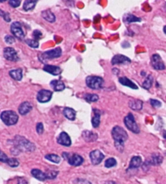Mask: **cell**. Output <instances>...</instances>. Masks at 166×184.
Returning <instances> with one entry per match:
<instances>
[{
    "mask_svg": "<svg viewBox=\"0 0 166 184\" xmlns=\"http://www.w3.org/2000/svg\"><path fill=\"white\" fill-rule=\"evenodd\" d=\"M112 136L114 140L115 147L120 151L122 152L124 149V143L128 138V135L126 131L119 126H115L112 129Z\"/></svg>",
    "mask_w": 166,
    "mask_h": 184,
    "instance_id": "6da1fadb",
    "label": "cell"
},
{
    "mask_svg": "<svg viewBox=\"0 0 166 184\" xmlns=\"http://www.w3.org/2000/svg\"><path fill=\"white\" fill-rule=\"evenodd\" d=\"M16 149L18 151H34V144L21 136L16 137Z\"/></svg>",
    "mask_w": 166,
    "mask_h": 184,
    "instance_id": "7a4b0ae2",
    "label": "cell"
},
{
    "mask_svg": "<svg viewBox=\"0 0 166 184\" xmlns=\"http://www.w3.org/2000/svg\"><path fill=\"white\" fill-rule=\"evenodd\" d=\"M1 119L7 126L15 125L18 122L19 116L15 111L12 110H5L1 114Z\"/></svg>",
    "mask_w": 166,
    "mask_h": 184,
    "instance_id": "3957f363",
    "label": "cell"
},
{
    "mask_svg": "<svg viewBox=\"0 0 166 184\" xmlns=\"http://www.w3.org/2000/svg\"><path fill=\"white\" fill-rule=\"evenodd\" d=\"M86 84L92 89H100L104 84V80L100 76L89 75L86 78Z\"/></svg>",
    "mask_w": 166,
    "mask_h": 184,
    "instance_id": "277c9868",
    "label": "cell"
},
{
    "mask_svg": "<svg viewBox=\"0 0 166 184\" xmlns=\"http://www.w3.org/2000/svg\"><path fill=\"white\" fill-rule=\"evenodd\" d=\"M124 123H125L126 127L128 128L129 130L132 132H134L135 134L139 133V127L138 124L135 122V119L134 115L131 113H129L126 116L124 119Z\"/></svg>",
    "mask_w": 166,
    "mask_h": 184,
    "instance_id": "5b68a950",
    "label": "cell"
},
{
    "mask_svg": "<svg viewBox=\"0 0 166 184\" xmlns=\"http://www.w3.org/2000/svg\"><path fill=\"white\" fill-rule=\"evenodd\" d=\"M62 55V50L61 48H56V49H53V50H50L45 51L44 53H42L40 55V59L44 62L46 60L53 59H57V58H59Z\"/></svg>",
    "mask_w": 166,
    "mask_h": 184,
    "instance_id": "8992f818",
    "label": "cell"
},
{
    "mask_svg": "<svg viewBox=\"0 0 166 184\" xmlns=\"http://www.w3.org/2000/svg\"><path fill=\"white\" fill-rule=\"evenodd\" d=\"M11 31L12 34L19 40H23L25 38V33L23 31L22 25L19 22H14L11 25Z\"/></svg>",
    "mask_w": 166,
    "mask_h": 184,
    "instance_id": "52a82bcc",
    "label": "cell"
},
{
    "mask_svg": "<svg viewBox=\"0 0 166 184\" xmlns=\"http://www.w3.org/2000/svg\"><path fill=\"white\" fill-rule=\"evenodd\" d=\"M151 64H152L154 69L158 70V71H161V70L165 69V66L163 60L161 59V58L158 54H154L152 56Z\"/></svg>",
    "mask_w": 166,
    "mask_h": 184,
    "instance_id": "ba28073f",
    "label": "cell"
},
{
    "mask_svg": "<svg viewBox=\"0 0 166 184\" xmlns=\"http://www.w3.org/2000/svg\"><path fill=\"white\" fill-rule=\"evenodd\" d=\"M3 55L6 59L9 60V61H13L16 62L19 60V57L17 55V53L12 47H6L4 50H3Z\"/></svg>",
    "mask_w": 166,
    "mask_h": 184,
    "instance_id": "9c48e42d",
    "label": "cell"
},
{
    "mask_svg": "<svg viewBox=\"0 0 166 184\" xmlns=\"http://www.w3.org/2000/svg\"><path fill=\"white\" fill-rule=\"evenodd\" d=\"M52 92L50 90H45V89H42V90L39 91L37 96V99L39 102L41 103H45L50 101L52 98Z\"/></svg>",
    "mask_w": 166,
    "mask_h": 184,
    "instance_id": "30bf717a",
    "label": "cell"
},
{
    "mask_svg": "<svg viewBox=\"0 0 166 184\" xmlns=\"http://www.w3.org/2000/svg\"><path fill=\"white\" fill-rule=\"evenodd\" d=\"M89 156H90L91 162L93 165H98L103 161L105 155L100 152V150H93L90 153Z\"/></svg>",
    "mask_w": 166,
    "mask_h": 184,
    "instance_id": "8fae6325",
    "label": "cell"
},
{
    "mask_svg": "<svg viewBox=\"0 0 166 184\" xmlns=\"http://www.w3.org/2000/svg\"><path fill=\"white\" fill-rule=\"evenodd\" d=\"M57 142L61 144V145H63V146L69 147L71 145V138L68 135V134L66 132H61L60 135H58V137L57 139Z\"/></svg>",
    "mask_w": 166,
    "mask_h": 184,
    "instance_id": "7c38bea8",
    "label": "cell"
},
{
    "mask_svg": "<svg viewBox=\"0 0 166 184\" xmlns=\"http://www.w3.org/2000/svg\"><path fill=\"white\" fill-rule=\"evenodd\" d=\"M131 60L129 59L128 57L122 55V54H117L111 60L112 65H116V64H128L131 63Z\"/></svg>",
    "mask_w": 166,
    "mask_h": 184,
    "instance_id": "4fadbf2b",
    "label": "cell"
},
{
    "mask_svg": "<svg viewBox=\"0 0 166 184\" xmlns=\"http://www.w3.org/2000/svg\"><path fill=\"white\" fill-rule=\"evenodd\" d=\"M68 163L71 165L73 166H79L82 163L84 162V158L81 156H79L76 153H74L72 155H70V157L68 158Z\"/></svg>",
    "mask_w": 166,
    "mask_h": 184,
    "instance_id": "5bb4252c",
    "label": "cell"
},
{
    "mask_svg": "<svg viewBox=\"0 0 166 184\" xmlns=\"http://www.w3.org/2000/svg\"><path fill=\"white\" fill-rule=\"evenodd\" d=\"M32 109V106L28 101H24L19 106V113L21 115H25Z\"/></svg>",
    "mask_w": 166,
    "mask_h": 184,
    "instance_id": "9a60e30c",
    "label": "cell"
},
{
    "mask_svg": "<svg viewBox=\"0 0 166 184\" xmlns=\"http://www.w3.org/2000/svg\"><path fill=\"white\" fill-rule=\"evenodd\" d=\"M82 135H83V138L84 139V141H87V142H94V141H97V138H98L97 133L90 131H83Z\"/></svg>",
    "mask_w": 166,
    "mask_h": 184,
    "instance_id": "2e32d148",
    "label": "cell"
},
{
    "mask_svg": "<svg viewBox=\"0 0 166 184\" xmlns=\"http://www.w3.org/2000/svg\"><path fill=\"white\" fill-rule=\"evenodd\" d=\"M43 70H44L45 72H48V73H50V74L53 75H58L62 72V70H61L60 67L52 65H45Z\"/></svg>",
    "mask_w": 166,
    "mask_h": 184,
    "instance_id": "e0dca14e",
    "label": "cell"
},
{
    "mask_svg": "<svg viewBox=\"0 0 166 184\" xmlns=\"http://www.w3.org/2000/svg\"><path fill=\"white\" fill-rule=\"evenodd\" d=\"M92 112H93V116L92 118V124L93 127L97 128L99 127L100 122V112L99 109H92Z\"/></svg>",
    "mask_w": 166,
    "mask_h": 184,
    "instance_id": "ac0fdd59",
    "label": "cell"
},
{
    "mask_svg": "<svg viewBox=\"0 0 166 184\" xmlns=\"http://www.w3.org/2000/svg\"><path fill=\"white\" fill-rule=\"evenodd\" d=\"M31 174L35 178H37V179L40 180V181H45V179H48L46 173H44V172H42L40 170H38V169L32 170Z\"/></svg>",
    "mask_w": 166,
    "mask_h": 184,
    "instance_id": "d6986e66",
    "label": "cell"
},
{
    "mask_svg": "<svg viewBox=\"0 0 166 184\" xmlns=\"http://www.w3.org/2000/svg\"><path fill=\"white\" fill-rule=\"evenodd\" d=\"M119 82H120V84H122V85L126 86V87H129L130 88H132V89H138L139 88L138 86H137L134 82H132L131 80H129L128 78H126L125 76L120 77V78H119Z\"/></svg>",
    "mask_w": 166,
    "mask_h": 184,
    "instance_id": "ffe728a7",
    "label": "cell"
},
{
    "mask_svg": "<svg viewBox=\"0 0 166 184\" xmlns=\"http://www.w3.org/2000/svg\"><path fill=\"white\" fill-rule=\"evenodd\" d=\"M63 115L66 117V119L74 121L76 117V112L75 109L69 108V107H66L63 109Z\"/></svg>",
    "mask_w": 166,
    "mask_h": 184,
    "instance_id": "44dd1931",
    "label": "cell"
},
{
    "mask_svg": "<svg viewBox=\"0 0 166 184\" xmlns=\"http://www.w3.org/2000/svg\"><path fill=\"white\" fill-rule=\"evenodd\" d=\"M50 86L53 88V90L56 92H60L63 91L65 88V84L63 81L58 80H54L50 82Z\"/></svg>",
    "mask_w": 166,
    "mask_h": 184,
    "instance_id": "7402d4cb",
    "label": "cell"
},
{
    "mask_svg": "<svg viewBox=\"0 0 166 184\" xmlns=\"http://www.w3.org/2000/svg\"><path fill=\"white\" fill-rule=\"evenodd\" d=\"M9 75L15 80H18V81L21 80L23 77L22 69L18 68L16 69V70H12L9 72Z\"/></svg>",
    "mask_w": 166,
    "mask_h": 184,
    "instance_id": "603a6c76",
    "label": "cell"
},
{
    "mask_svg": "<svg viewBox=\"0 0 166 184\" xmlns=\"http://www.w3.org/2000/svg\"><path fill=\"white\" fill-rule=\"evenodd\" d=\"M142 164V158L139 156H133L129 165V169L139 168Z\"/></svg>",
    "mask_w": 166,
    "mask_h": 184,
    "instance_id": "cb8c5ba5",
    "label": "cell"
},
{
    "mask_svg": "<svg viewBox=\"0 0 166 184\" xmlns=\"http://www.w3.org/2000/svg\"><path fill=\"white\" fill-rule=\"evenodd\" d=\"M41 16L44 18L45 20L50 22V23H53L55 21V16L53 15V13L50 11V10H45L41 12Z\"/></svg>",
    "mask_w": 166,
    "mask_h": 184,
    "instance_id": "d4e9b609",
    "label": "cell"
},
{
    "mask_svg": "<svg viewBox=\"0 0 166 184\" xmlns=\"http://www.w3.org/2000/svg\"><path fill=\"white\" fill-rule=\"evenodd\" d=\"M141 19L136 17L134 15H132L131 13H127L125 16H123V22H125L126 24H131L133 22H140Z\"/></svg>",
    "mask_w": 166,
    "mask_h": 184,
    "instance_id": "484cf974",
    "label": "cell"
},
{
    "mask_svg": "<svg viewBox=\"0 0 166 184\" xmlns=\"http://www.w3.org/2000/svg\"><path fill=\"white\" fill-rule=\"evenodd\" d=\"M129 106L134 110H140L143 108V101L140 100H131L129 101Z\"/></svg>",
    "mask_w": 166,
    "mask_h": 184,
    "instance_id": "4316f807",
    "label": "cell"
},
{
    "mask_svg": "<svg viewBox=\"0 0 166 184\" xmlns=\"http://www.w3.org/2000/svg\"><path fill=\"white\" fill-rule=\"evenodd\" d=\"M163 162V157L160 154H153L150 160V163L152 165H160Z\"/></svg>",
    "mask_w": 166,
    "mask_h": 184,
    "instance_id": "83f0119b",
    "label": "cell"
},
{
    "mask_svg": "<svg viewBox=\"0 0 166 184\" xmlns=\"http://www.w3.org/2000/svg\"><path fill=\"white\" fill-rule=\"evenodd\" d=\"M84 98L85 99L86 101H88V103L91 102H96L99 99V97L97 94H91V93H87L84 96Z\"/></svg>",
    "mask_w": 166,
    "mask_h": 184,
    "instance_id": "f1b7e54d",
    "label": "cell"
},
{
    "mask_svg": "<svg viewBox=\"0 0 166 184\" xmlns=\"http://www.w3.org/2000/svg\"><path fill=\"white\" fill-rule=\"evenodd\" d=\"M37 3H38V1H32V0L25 1V3H24V6H23V8L25 11H30V10L34 8Z\"/></svg>",
    "mask_w": 166,
    "mask_h": 184,
    "instance_id": "f546056e",
    "label": "cell"
},
{
    "mask_svg": "<svg viewBox=\"0 0 166 184\" xmlns=\"http://www.w3.org/2000/svg\"><path fill=\"white\" fill-rule=\"evenodd\" d=\"M45 158L53 163H59L61 162L60 156H58L56 154H47V155L45 156Z\"/></svg>",
    "mask_w": 166,
    "mask_h": 184,
    "instance_id": "4dcf8cb0",
    "label": "cell"
},
{
    "mask_svg": "<svg viewBox=\"0 0 166 184\" xmlns=\"http://www.w3.org/2000/svg\"><path fill=\"white\" fill-rule=\"evenodd\" d=\"M152 82H153V78L151 75H147V77L145 79V80L142 84V86L145 88V89H149L152 85Z\"/></svg>",
    "mask_w": 166,
    "mask_h": 184,
    "instance_id": "1f68e13d",
    "label": "cell"
},
{
    "mask_svg": "<svg viewBox=\"0 0 166 184\" xmlns=\"http://www.w3.org/2000/svg\"><path fill=\"white\" fill-rule=\"evenodd\" d=\"M116 165H117V161L114 159V158H113V157L108 158V159L105 161V166L106 168H111V167L115 166Z\"/></svg>",
    "mask_w": 166,
    "mask_h": 184,
    "instance_id": "d6a6232c",
    "label": "cell"
},
{
    "mask_svg": "<svg viewBox=\"0 0 166 184\" xmlns=\"http://www.w3.org/2000/svg\"><path fill=\"white\" fill-rule=\"evenodd\" d=\"M26 43L28 46H29L32 48H38L39 47V42L35 39H27L26 40Z\"/></svg>",
    "mask_w": 166,
    "mask_h": 184,
    "instance_id": "836d02e7",
    "label": "cell"
},
{
    "mask_svg": "<svg viewBox=\"0 0 166 184\" xmlns=\"http://www.w3.org/2000/svg\"><path fill=\"white\" fill-rule=\"evenodd\" d=\"M6 164H8V165H10L11 167L15 168V167H17L19 165V162H18V160L16 159V158H9L7 160Z\"/></svg>",
    "mask_w": 166,
    "mask_h": 184,
    "instance_id": "e575fe53",
    "label": "cell"
},
{
    "mask_svg": "<svg viewBox=\"0 0 166 184\" xmlns=\"http://www.w3.org/2000/svg\"><path fill=\"white\" fill-rule=\"evenodd\" d=\"M46 175H47L48 179H53L57 177L58 175V172L53 171V170H50V171L46 172Z\"/></svg>",
    "mask_w": 166,
    "mask_h": 184,
    "instance_id": "d590c367",
    "label": "cell"
},
{
    "mask_svg": "<svg viewBox=\"0 0 166 184\" xmlns=\"http://www.w3.org/2000/svg\"><path fill=\"white\" fill-rule=\"evenodd\" d=\"M0 15H1V16H2L3 19H4V20H6V22L11 21V18H10L9 13L4 12L3 10H0Z\"/></svg>",
    "mask_w": 166,
    "mask_h": 184,
    "instance_id": "8d00e7d4",
    "label": "cell"
},
{
    "mask_svg": "<svg viewBox=\"0 0 166 184\" xmlns=\"http://www.w3.org/2000/svg\"><path fill=\"white\" fill-rule=\"evenodd\" d=\"M150 103L152 106L155 107V108H159L161 106V102L160 101L158 100H155V99H151L150 100Z\"/></svg>",
    "mask_w": 166,
    "mask_h": 184,
    "instance_id": "74e56055",
    "label": "cell"
},
{
    "mask_svg": "<svg viewBox=\"0 0 166 184\" xmlns=\"http://www.w3.org/2000/svg\"><path fill=\"white\" fill-rule=\"evenodd\" d=\"M32 36L34 37L35 40L38 41V40L41 39V37H42V33H41V31H39V30H34L33 33H32Z\"/></svg>",
    "mask_w": 166,
    "mask_h": 184,
    "instance_id": "f35d334b",
    "label": "cell"
},
{
    "mask_svg": "<svg viewBox=\"0 0 166 184\" xmlns=\"http://www.w3.org/2000/svg\"><path fill=\"white\" fill-rule=\"evenodd\" d=\"M8 3L12 7H18L20 5V0H10Z\"/></svg>",
    "mask_w": 166,
    "mask_h": 184,
    "instance_id": "ab89813d",
    "label": "cell"
},
{
    "mask_svg": "<svg viewBox=\"0 0 166 184\" xmlns=\"http://www.w3.org/2000/svg\"><path fill=\"white\" fill-rule=\"evenodd\" d=\"M43 131H44V126H43V124L41 122H39L37 125V132H38V134L41 135L43 133Z\"/></svg>",
    "mask_w": 166,
    "mask_h": 184,
    "instance_id": "60d3db41",
    "label": "cell"
},
{
    "mask_svg": "<svg viewBox=\"0 0 166 184\" xmlns=\"http://www.w3.org/2000/svg\"><path fill=\"white\" fill-rule=\"evenodd\" d=\"M4 40L6 41V43L8 44H13L15 42V38L12 37V36H9V35H6L4 38Z\"/></svg>",
    "mask_w": 166,
    "mask_h": 184,
    "instance_id": "b9f144b4",
    "label": "cell"
},
{
    "mask_svg": "<svg viewBox=\"0 0 166 184\" xmlns=\"http://www.w3.org/2000/svg\"><path fill=\"white\" fill-rule=\"evenodd\" d=\"M9 159L8 157H7V156H6V154L5 153H3V151L0 153V161L2 162H5L6 163L7 162V160Z\"/></svg>",
    "mask_w": 166,
    "mask_h": 184,
    "instance_id": "7bdbcfd3",
    "label": "cell"
},
{
    "mask_svg": "<svg viewBox=\"0 0 166 184\" xmlns=\"http://www.w3.org/2000/svg\"><path fill=\"white\" fill-rule=\"evenodd\" d=\"M74 183L75 184H92L90 182L87 181L85 179H80V178H78V179H75L74 181Z\"/></svg>",
    "mask_w": 166,
    "mask_h": 184,
    "instance_id": "ee69618b",
    "label": "cell"
},
{
    "mask_svg": "<svg viewBox=\"0 0 166 184\" xmlns=\"http://www.w3.org/2000/svg\"><path fill=\"white\" fill-rule=\"evenodd\" d=\"M18 184H27V182L24 178H19L18 179Z\"/></svg>",
    "mask_w": 166,
    "mask_h": 184,
    "instance_id": "f6af8a7d",
    "label": "cell"
},
{
    "mask_svg": "<svg viewBox=\"0 0 166 184\" xmlns=\"http://www.w3.org/2000/svg\"><path fill=\"white\" fill-rule=\"evenodd\" d=\"M105 184H117V183L113 181H107L105 182Z\"/></svg>",
    "mask_w": 166,
    "mask_h": 184,
    "instance_id": "bcb514c9",
    "label": "cell"
},
{
    "mask_svg": "<svg viewBox=\"0 0 166 184\" xmlns=\"http://www.w3.org/2000/svg\"><path fill=\"white\" fill-rule=\"evenodd\" d=\"M162 135H163V137L166 140V131H163V134H162Z\"/></svg>",
    "mask_w": 166,
    "mask_h": 184,
    "instance_id": "7dc6e473",
    "label": "cell"
},
{
    "mask_svg": "<svg viewBox=\"0 0 166 184\" xmlns=\"http://www.w3.org/2000/svg\"><path fill=\"white\" fill-rule=\"evenodd\" d=\"M164 33L166 34V25L164 27Z\"/></svg>",
    "mask_w": 166,
    "mask_h": 184,
    "instance_id": "c3c4849f",
    "label": "cell"
}]
</instances>
